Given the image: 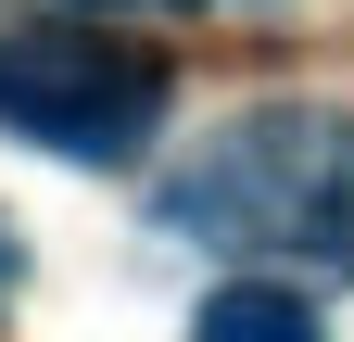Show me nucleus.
Listing matches in <instances>:
<instances>
[{"mask_svg": "<svg viewBox=\"0 0 354 342\" xmlns=\"http://www.w3.org/2000/svg\"><path fill=\"white\" fill-rule=\"evenodd\" d=\"M0 127L64 165H140L165 127V64L102 26H0Z\"/></svg>", "mask_w": 354, "mask_h": 342, "instance_id": "nucleus-2", "label": "nucleus"}, {"mask_svg": "<svg viewBox=\"0 0 354 342\" xmlns=\"http://www.w3.org/2000/svg\"><path fill=\"white\" fill-rule=\"evenodd\" d=\"M76 13H140V0H76Z\"/></svg>", "mask_w": 354, "mask_h": 342, "instance_id": "nucleus-5", "label": "nucleus"}, {"mask_svg": "<svg viewBox=\"0 0 354 342\" xmlns=\"http://www.w3.org/2000/svg\"><path fill=\"white\" fill-rule=\"evenodd\" d=\"M165 228L215 253H291L317 279H354V114L342 102H253L215 127L203 165H177L152 190Z\"/></svg>", "mask_w": 354, "mask_h": 342, "instance_id": "nucleus-1", "label": "nucleus"}, {"mask_svg": "<svg viewBox=\"0 0 354 342\" xmlns=\"http://www.w3.org/2000/svg\"><path fill=\"white\" fill-rule=\"evenodd\" d=\"M13 279H26V253H13V228H0V305H13Z\"/></svg>", "mask_w": 354, "mask_h": 342, "instance_id": "nucleus-4", "label": "nucleus"}, {"mask_svg": "<svg viewBox=\"0 0 354 342\" xmlns=\"http://www.w3.org/2000/svg\"><path fill=\"white\" fill-rule=\"evenodd\" d=\"M190 342H317V305L291 279H228V291H203Z\"/></svg>", "mask_w": 354, "mask_h": 342, "instance_id": "nucleus-3", "label": "nucleus"}]
</instances>
